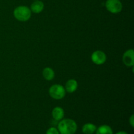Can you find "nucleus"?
<instances>
[{"label": "nucleus", "instance_id": "f257e3e1", "mask_svg": "<svg viewBox=\"0 0 134 134\" xmlns=\"http://www.w3.org/2000/svg\"><path fill=\"white\" fill-rule=\"evenodd\" d=\"M77 130V123L70 119L62 120L58 125V130L60 134H75Z\"/></svg>", "mask_w": 134, "mask_h": 134}, {"label": "nucleus", "instance_id": "f03ea898", "mask_svg": "<svg viewBox=\"0 0 134 134\" xmlns=\"http://www.w3.org/2000/svg\"><path fill=\"white\" fill-rule=\"evenodd\" d=\"M13 14L18 20L26 22L31 17V10L27 6H18L14 10Z\"/></svg>", "mask_w": 134, "mask_h": 134}, {"label": "nucleus", "instance_id": "7ed1b4c3", "mask_svg": "<svg viewBox=\"0 0 134 134\" xmlns=\"http://www.w3.org/2000/svg\"><path fill=\"white\" fill-rule=\"evenodd\" d=\"M49 95L54 99H62L65 97V88L60 85H54L49 88Z\"/></svg>", "mask_w": 134, "mask_h": 134}, {"label": "nucleus", "instance_id": "20e7f679", "mask_svg": "<svg viewBox=\"0 0 134 134\" xmlns=\"http://www.w3.org/2000/svg\"><path fill=\"white\" fill-rule=\"evenodd\" d=\"M105 7L110 13L116 14L120 13L122 9V4L120 0H107Z\"/></svg>", "mask_w": 134, "mask_h": 134}, {"label": "nucleus", "instance_id": "39448f33", "mask_svg": "<svg viewBox=\"0 0 134 134\" xmlns=\"http://www.w3.org/2000/svg\"><path fill=\"white\" fill-rule=\"evenodd\" d=\"M91 59L94 64L97 65H102L106 61V55L103 51H94L91 56Z\"/></svg>", "mask_w": 134, "mask_h": 134}, {"label": "nucleus", "instance_id": "423d86ee", "mask_svg": "<svg viewBox=\"0 0 134 134\" xmlns=\"http://www.w3.org/2000/svg\"><path fill=\"white\" fill-rule=\"evenodd\" d=\"M123 63L128 67H132L134 65V52L133 49L126 51L122 56Z\"/></svg>", "mask_w": 134, "mask_h": 134}, {"label": "nucleus", "instance_id": "0eeeda50", "mask_svg": "<svg viewBox=\"0 0 134 134\" xmlns=\"http://www.w3.org/2000/svg\"><path fill=\"white\" fill-rule=\"evenodd\" d=\"M44 7V3L42 1H41L40 0H38V1H35L31 4L30 10L34 13H40L43 10Z\"/></svg>", "mask_w": 134, "mask_h": 134}, {"label": "nucleus", "instance_id": "6e6552de", "mask_svg": "<svg viewBox=\"0 0 134 134\" xmlns=\"http://www.w3.org/2000/svg\"><path fill=\"white\" fill-rule=\"evenodd\" d=\"M78 87V83L75 79H70L66 82L65 86V91L68 93H73Z\"/></svg>", "mask_w": 134, "mask_h": 134}, {"label": "nucleus", "instance_id": "1a4fd4ad", "mask_svg": "<svg viewBox=\"0 0 134 134\" xmlns=\"http://www.w3.org/2000/svg\"><path fill=\"white\" fill-rule=\"evenodd\" d=\"M52 117L54 120L59 121V120H61L64 118V111L62 107H56L52 110Z\"/></svg>", "mask_w": 134, "mask_h": 134}, {"label": "nucleus", "instance_id": "9d476101", "mask_svg": "<svg viewBox=\"0 0 134 134\" xmlns=\"http://www.w3.org/2000/svg\"><path fill=\"white\" fill-rule=\"evenodd\" d=\"M97 127L92 123H87L82 126V131L85 134H93L96 132Z\"/></svg>", "mask_w": 134, "mask_h": 134}, {"label": "nucleus", "instance_id": "9b49d317", "mask_svg": "<svg viewBox=\"0 0 134 134\" xmlns=\"http://www.w3.org/2000/svg\"><path fill=\"white\" fill-rule=\"evenodd\" d=\"M96 134H113V132L109 126L102 125L96 129Z\"/></svg>", "mask_w": 134, "mask_h": 134}, {"label": "nucleus", "instance_id": "f8f14e48", "mask_svg": "<svg viewBox=\"0 0 134 134\" xmlns=\"http://www.w3.org/2000/svg\"><path fill=\"white\" fill-rule=\"evenodd\" d=\"M43 75L44 79L51 81L54 78V72L51 68H45L43 71Z\"/></svg>", "mask_w": 134, "mask_h": 134}, {"label": "nucleus", "instance_id": "ddd939ff", "mask_svg": "<svg viewBox=\"0 0 134 134\" xmlns=\"http://www.w3.org/2000/svg\"><path fill=\"white\" fill-rule=\"evenodd\" d=\"M46 134H60L58 129H56L54 127H51L46 132Z\"/></svg>", "mask_w": 134, "mask_h": 134}, {"label": "nucleus", "instance_id": "4468645a", "mask_svg": "<svg viewBox=\"0 0 134 134\" xmlns=\"http://www.w3.org/2000/svg\"><path fill=\"white\" fill-rule=\"evenodd\" d=\"M129 122L132 127H134V115H132L129 119Z\"/></svg>", "mask_w": 134, "mask_h": 134}, {"label": "nucleus", "instance_id": "2eb2a0df", "mask_svg": "<svg viewBox=\"0 0 134 134\" xmlns=\"http://www.w3.org/2000/svg\"><path fill=\"white\" fill-rule=\"evenodd\" d=\"M116 134H128V133L126 132H123V131H121V132H117Z\"/></svg>", "mask_w": 134, "mask_h": 134}, {"label": "nucleus", "instance_id": "dca6fc26", "mask_svg": "<svg viewBox=\"0 0 134 134\" xmlns=\"http://www.w3.org/2000/svg\"><path fill=\"white\" fill-rule=\"evenodd\" d=\"M35 1H38V0H35Z\"/></svg>", "mask_w": 134, "mask_h": 134}]
</instances>
